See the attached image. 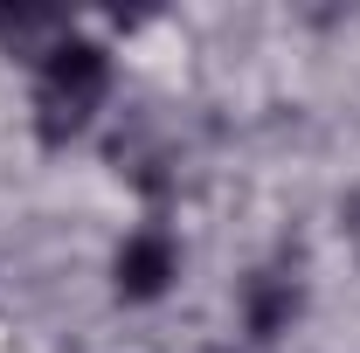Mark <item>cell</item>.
Instances as JSON below:
<instances>
[{
    "mask_svg": "<svg viewBox=\"0 0 360 353\" xmlns=\"http://www.w3.org/2000/svg\"><path fill=\"white\" fill-rule=\"evenodd\" d=\"M70 35H77V28H70V14H63V7H0V49L28 56L35 70H42Z\"/></svg>",
    "mask_w": 360,
    "mask_h": 353,
    "instance_id": "obj_4",
    "label": "cell"
},
{
    "mask_svg": "<svg viewBox=\"0 0 360 353\" xmlns=\"http://www.w3.org/2000/svg\"><path fill=\"white\" fill-rule=\"evenodd\" d=\"M340 222H347V243H354V257H360V180H354V194L340 201Z\"/></svg>",
    "mask_w": 360,
    "mask_h": 353,
    "instance_id": "obj_5",
    "label": "cell"
},
{
    "mask_svg": "<svg viewBox=\"0 0 360 353\" xmlns=\"http://www.w3.org/2000/svg\"><path fill=\"white\" fill-rule=\"evenodd\" d=\"M298 312H305V284H298V270H257V277L243 284V326H250L257 340L291 333Z\"/></svg>",
    "mask_w": 360,
    "mask_h": 353,
    "instance_id": "obj_3",
    "label": "cell"
},
{
    "mask_svg": "<svg viewBox=\"0 0 360 353\" xmlns=\"http://www.w3.org/2000/svg\"><path fill=\"white\" fill-rule=\"evenodd\" d=\"M174 277H180V250H174V236H167L160 222L132 229V236L118 243V257H111V284H118V298H132V305H153Z\"/></svg>",
    "mask_w": 360,
    "mask_h": 353,
    "instance_id": "obj_2",
    "label": "cell"
},
{
    "mask_svg": "<svg viewBox=\"0 0 360 353\" xmlns=\"http://www.w3.org/2000/svg\"><path fill=\"white\" fill-rule=\"evenodd\" d=\"M111 97V49L70 35V42L35 70V139L42 146H70L77 132H90V118Z\"/></svg>",
    "mask_w": 360,
    "mask_h": 353,
    "instance_id": "obj_1",
    "label": "cell"
}]
</instances>
